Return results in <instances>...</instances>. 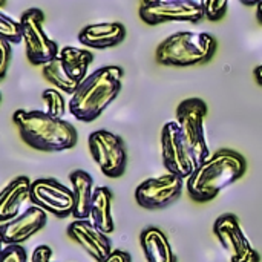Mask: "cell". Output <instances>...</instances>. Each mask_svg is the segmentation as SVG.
<instances>
[{
    "label": "cell",
    "instance_id": "6da1fadb",
    "mask_svg": "<svg viewBox=\"0 0 262 262\" xmlns=\"http://www.w3.org/2000/svg\"><path fill=\"white\" fill-rule=\"evenodd\" d=\"M246 170L247 161L244 155L233 149H218L198 164L187 178V193L196 203H209L244 177Z\"/></svg>",
    "mask_w": 262,
    "mask_h": 262
},
{
    "label": "cell",
    "instance_id": "7a4b0ae2",
    "mask_svg": "<svg viewBox=\"0 0 262 262\" xmlns=\"http://www.w3.org/2000/svg\"><path fill=\"white\" fill-rule=\"evenodd\" d=\"M12 121L25 144L40 152H61L77 146V129L66 120L46 111L17 109Z\"/></svg>",
    "mask_w": 262,
    "mask_h": 262
},
{
    "label": "cell",
    "instance_id": "3957f363",
    "mask_svg": "<svg viewBox=\"0 0 262 262\" xmlns=\"http://www.w3.org/2000/svg\"><path fill=\"white\" fill-rule=\"evenodd\" d=\"M124 71L121 66L109 64L88 75L69 100V112L83 123L97 120L118 97Z\"/></svg>",
    "mask_w": 262,
    "mask_h": 262
},
{
    "label": "cell",
    "instance_id": "277c9868",
    "mask_svg": "<svg viewBox=\"0 0 262 262\" xmlns=\"http://www.w3.org/2000/svg\"><path fill=\"white\" fill-rule=\"evenodd\" d=\"M216 51V38L209 32L180 31L163 40L155 52L166 66H193L209 61Z\"/></svg>",
    "mask_w": 262,
    "mask_h": 262
},
{
    "label": "cell",
    "instance_id": "5b68a950",
    "mask_svg": "<svg viewBox=\"0 0 262 262\" xmlns=\"http://www.w3.org/2000/svg\"><path fill=\"white\" fill-rule=\"evenodd\" d=\"M207 112H209L207 103L196 97L183 100L177 107V123L180 124L183 138L196 166L212 155L206 138V129H204Z\"/></svg>",
    "mask_w": 262,
    "mask_h": 262
},
{
    "label": "cell",
    "instance_id": "8992f818",
    "mask_svg": "<svg viewBox=\"0 0 262 262\" xmlns=\"http://www.w3.org/2000/svg\"><path fill=\"white\" fill-rule=\"evenodd\" d=\"M89 152L100 170L109 178H120L126 172L127 152L123 138L111 130H94L88 138Z\"/></svg>",
    "mask_w": 262,
    "mask_h": 262
},
{
    "label": "cell",
    "instance_id": "52a82bcc",
    "mask_svg": "<svg viewBox=\"0 0 262 262\" xmlns=\"http://www.w3.org/2000/svg\"><path fill=\"white\" fill-rule=\"evenodd\" d=\"M45 14L38 8L26 9L20 17L26 57L32 64H46L60 54L58 45L43 29Z\"/></svg>",
    "mask_w": 262,
    "mask_h": 262
},
{
    "label": "cell",
    "instance_id": "ba28073f",
    "mask_svg": "<svg viewBox=\"0 0 262 262\" xmlns=\"http://www.w3.org/2000/svg\"><path fill=\"white\" fill-rule=\"evenodd\" d=\"M213 233L227 252L230 262H261L259 253L253 249L236 215L223 213L218 216L213 224Z\"/></svg>",
    "mask_w": 262,
    "mask_h": 262
},
{
    "label": "cell",
    "instance_id": "9c48e42d",
    "mask_svg": "<svg viewBox=\"0 0 262 262\" xmlns=\"http://www.w3.org/2000/svg\"><path fill=\"white\" fill-rule=\"evenodd\" d=\"M161 155L164 167L169 173H175L180 178H189L196 167V163L183 138L180 124L167 121L161 130Z\"/></svg>",
    "mask_w": 262,
    "mask_h": 262
},
{
    "label": "cell",
    "instance_id": "30bf717a",
    "mask_svg": "<svg viewBox=\"0 0 262 262\" xmlns=\"http://www.w3.org/2000/svg\"><path fill=\"white\" fill-rule=\"evenodd\" d=\"M31 203L57 218L72 216L74 193L54 178H38L31 186Z\"/></svg>",
    "mask_w": 262,
    "mask_h": 262
},
{
    "label": "cell",
    "instance_id": "8fae6325",
    "mask_svg": "<svg viewBox=\"0 0 262 262\" xmlns=\"http://www.w3.org/2000/svg\"><path fill=\"white\" fill-rule=\"evenodd\" d=\"M184 183L175 173H166L158 178H149L135 189L138 206L147 210H160L173 204L183 193Z\"/></svg>",
    "mask_w": 262,
    "mask_h": 262
},
{
    "label": "cell",
    "instance_id": "7c38bea8",
    "mask_svg": "<svg viewBox=\"0 0 262 262\" xmlns=\"http://www.w3.org/2000/svg\"><path fill=\"white\" fill-rule=\"evenodd\" d=\"M140 17L147 25L167 21L196 23L204 17V9L200 0H161L155 5H141Z\"/></svg>",
    "mask_w": 262,
    "mask_h": 262
},
{
    "label": "cell",
    "instance_id": "4fadbf2b",
    "mask_svg": "<svg viewBox=\"0 0 262 262\" xmlns=\"http://www.w3.org/2000/svg\"><path fill=\"white\" fill-rule=\"evenodd\" d=\"M46 223L48 213L34 204L29 206L18 216L0 226V238L3 247L12 244H23L35 233H38L46 226Z\"/></svg>",
    "mask_w": 262,
    "mask_h": 262
},
{
    "label": "cell",
    "instance_id": "5bb4252c",
    "mask_svg": "<svg viewBox=\"0 0 262 262\" xmlns=\"http://www.w3.org/2000/svg\"><path fill=\"white\" fill-rule=\"evenodd\" d=\"M68 236L75 241L94 261L106 259L112 250V241L109 235L98 230L89 220H75L68 226Z\"/></svg>",
    "mask_w": 262,
    "mask_h": 262
},
{
    "label": "cell",
    "instance_id": "9a60e30c",
    "mask_svg": "<svg viewBox=\"0 0 262 262\" xmlns=\"http://www.w3.org/2000/svg\"><path fill=\"white\" fill-rule=\"evenodd\" d=\"M126 38V28L120 21H103L84 26L78 34L83 46L95 49H107L120 45Z\"/></svg>",
    "mask_w": 262,
    "mask_h": 262
},
{
    "label": "cell",
    "instance_id": "2e32d148",
    "mask_svg": "<svg viewBox=\"0 0 262 262\" xmlns=\"http://www.w3.org/2000/svg\"><path fill=\"white\" fill-rule=\"evenodd\" d=\"M31 186L32 181L20 175L14 178L3 190L0 195V224L8 223L18 216L23 210L25 203H31Z\"/></svg>",
    "mask_w": 262,
    "mask_h": 262
},
{
    "label": "cell",
    "instance_id": "e0dca14e",
    "mask_svg": "<svg viewBox=\"0 0 262 262\" xmlns=\"http://www.w3.org/2000/svg\"><path fill=\"white\" fill-rule=\"evenodd\" d=\"M71 189L74 193V210L72 216L75 220H89L91 216V206L94 198V180L92 177L81 169L71 172L69 175Z\"/></svg>",
    "mask_w": 262,
    "mask_h": 262
},
{
    "label": "cell",
    "instance_id": "ac0fdd59",
    "mask_svg": "<svg viewBox=\"0 0 262 262\" xmlns=\"http://www.w3.org/2000/svg\"><path fill=\"white\" fill-rule=\"evenodd\" d=\"M140 244L147 262H177L169 238L155 226H150L141 232Z\"/></svg>",
    "mask_w": 262,
    "mask_h": 262
},
{
    "label": "cell",
    "instance_id": "d6986e66",
    "mask_svg": "<svg viewBox=\"0 0 262 262\" xmlns=\"http://www.w3.org/2000/svg\"><path fill=\"white\" fill-rule=\"evenodd\" d=\"M112 200L114 193L109 187H97L94 190L92 206H91V223L106 235L114 233L115 224L112 218Z\"/></svg>",
    "mask_w": 262,
    "mask_h": 262
},
{
    "label": "cell",
    "instance_id": "ffe728a7",
    "mask_svg": "<svg viewBox=\"0 0 262 262\" xmlns=\"http://www.w3.org/2000/svg\"><path fill=\"white\" fill-rule=\"evenodd\" d=\"M60 58L61 63L68 72V75L78 84L83 83V80L88 77V69L91 63L94 61V55L88 49L75 48V46H64L60 49Z\"/></svg>",
    "mask_w": 262,
    "mask_h": 262
},
{
    "label": "cell",
    "instance_id": "44dd1931",
    "mask_svg": "<svg viewBox=\"0 0 262 262\" xmlns=\"http://www.w3.org/2000/svg\"><path fill=\"white\" fill-rule=\"evenodd\" d=\"M41 74L43 77L51 83L54 84L58 91L64 92V94H69V95H74V92L78 89V83H75L66 72L63 63H61V58L60 55L55 57L54 60L48 61L46 64L41 66Z\"/></svg>",
    "mask_w": 262,
    "mask_h": 262
},
{
    "label": "cell",
    "instance_id": "7402d4cb",
    "mask_svg": "<svg viewBox=\"0 0 262 262\" xmlns=\"http://www.w3.org/2000/svg\"><path fill=\"white\" fill-rule=\"evenodd\" d=\"M0 38L9 41L11 45H17L23 41V32L20 21H15L12 17L0 12Z\"/></svg>",
    "mask_w": 262,
    "mask_h": 262
},
{
    "label": "cell",
    "instance_id": "603a6c76",
    "mask_svg": "<svg viewBox=\"0 0 262 262\" xmlns=\"http://www.w3.org/2000/svg\"><path fill=\"white\" fill-rule=\"evenodd\" d=\"M41 98L45 101L48 114L58 117V118H63L64 111H66V104H64V98L58 89H45L41 94Z\"/></svg>",
    "mask_w": 262,
    "mask_h": 262
},
{
    "label": "cell",
    "instance_id": "cb8c5ba5",
    "mask_svg": "<svg viewBox=\"0 0 262 262\" xmlns=\"http://www.w3.org/2000/svg\"><path fill=\"white\" fill-rule=\"evenodd\" d=\"M204 9V17L210 21L221 20L227 12L229 0H200Z\"/></svg>",
    "mask_w": 262,
    "mask_h": 262
},
{
    "label": "cell",
    "instance_id": "d4e9b609",
    "mask_svg": "<svg viewBox=\"0 0 262 262\" xmlns=\"http://www.w3.org/2000/svg\"><path fill=\"white\" fill-rule=\"evenodd\" d=\"M2 262H28L25 247L21 244L5 246L2 252Z\"/></svg>",
    "mask_w": 262,
    "mask_h": 262
},
{
    "label": "cell",
    "instance_id": "484cf974",
    "mask_svg": "<svg viewBox=\"0 0 262 262\" xmlns=\"http://www.w3.org/2000/svg\"><path fill=\"white\" fill-rule=\"evenodd\" d=\"M11 60H12V45L3 38H0V78L2 80L5 78V75L8 72Z\"/></svg>",
    "mask_w": 262,
    "mask_h": 262
},
{
    "label": "cell",
    "instance_id": "4316f807",
    "mask_svg": "<svg viewBox=\"0 0 262 262\" xmlns=\"http://www.w3.org/2000/svg\"><path fill=\"white\" fill-rule=\"evenodd\" d=\"M52 249L49 246H37L31 255L29 262H52Z\"/></svg>",
    "mask_w": 262,
    "mask_h": 262
},
{
    "label": "cell",
    "instance_id": "83f0119b",
    "mask_svg": "<svg viewBox=\"0 0 262 262\" xmlns=\"http://www.w3.org/2000/svg\"><path fill=\"white\" fill-rule=\"evenodd\" d=\"M101 262H132L130 255L124 250H114L106 259H103Z\"/></svg>",
    "mask_w": 262,
    "mask_h": 262
},
{
    "label": "cell",
    "instance_id": "f1b7e54d",
    "mask_svg": "<svg viewBox=\"0 0 262 262\" xmlns=\"http://www.w3.org/2000/svg\"><path fill=\"white\" fill-rule=\"evenodd\" d=\"M255 78H256L258 84H261L262 86V64H259V66L255 69Z\"/></svg>",
    "mask_w": 262,
    "mask_h": 262
},
{
    "label": "cell",
    "instance_id": "f546056e",
    "mask_svg": "<svg viewBox=\"0 0 262 262\" xmlns=\"http://www.w3.org/2000/svg\"><path fill=\"white\" fill-rule=\"evenodd\" d=\"M256 18H258V21L262 25V0L256 5Z\"/></svg>",
    "mask_w": 262,
    "mask_h": 262
},
{
    "label": "cell",
    "instance_id": "4dcf8cb0",
    "mask_svg": "<svg viewBox=\"0 0 262 262\" xmlns=\"http://www.w3.org/2000/svg\"><path fill=\"white\" fill-rule=\"evenodd\" d=\"M246 6H256L261 0H241Z\"/></svg>",
    "mask_w": 262,
    "mask_h": 262
},
{
    "label": "cell",
    "instance_id": "1f68e13d",
    "mask_svg": "<svg viewBox=\"0 0 262 262\" xmlns=\"http://www.w3.org/2000/svg\"><path fill=\"white\" fill-rule=\"evenodd\" d=\"M158 2H161V0H143V5H155Z\"/></svg>",
    "mask_w": 262,
    "mask_h": 262
}]
</instances>
